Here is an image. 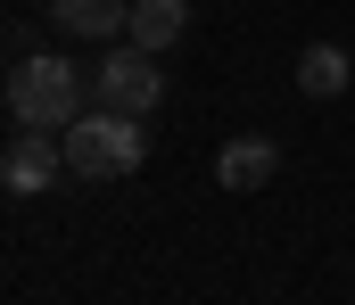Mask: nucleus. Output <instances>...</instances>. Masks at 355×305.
I'll return each mask as SVG.
<instances>
[{"instance_id": "6e6552de", "label": "nucleus", "mask_w": 355, "mask_h": 305, "mask_svg": "<svg viewBox=\"0 0 355 305\" xmlns=\"http://www.w3.org/2000/svg\"><path fill=\"white\" fill-rule=\"evenodd\" d=\"M347 50H339V41H314V50H306V58H297V91H306V100H339V91H347Z\"/></svg>"}, {"instance_id": "7ed1b4c3", "label": "nucleus", "mask_w": 355, "mask_h": 305, "mask_svg": "<svg viewBox=\"0 0 355 305\" xmlns=\"http://www.w3.org/2000/svg\"><path fill=\"white\" fill-rule=\"evenodd\" d=\"M91 91H99V107H116V115H149L157 107V50H141V41H124V50H107L99 58V75H91Z\"/></svg>"}, {"instance_id": "20e7f679", "label": "nucleus", "mask_w": 355, "mask_h": 305, "mask_svg": "<svg viewBox=\"0 0 355 305\" xmlns=\"http://www.w3.org/2000/svg\"><path fill=\"white\" fill-rule=\"evenodd\" d=\"M67 165V140L50 149V132H33V124H17V140H8V157H0V182L17 190V198H33L50 174Z\"/></svg>"}, {"instance_id": "0eeeda50", "label": "nucleus", "mask_w": 355, "mask_h": 305, "mask_svg": "<svg viewBox=\"0 0 355 305\" xmlns=\"http://www.w3.org/2000/svg\"><path fill=\"white\" fill-rule=\"evenodd\" d=\"M182 33H190V8H182V0H132L124 41H141V50H174Z\"/></svg>"}, {"instance_id": "f257e3e1", "label": "nucleus", "mask_w": 355, "mask_h": 305, "mask_svg": "<svg viewBox=\"0 0 355 305\" xmlns=\"http://www.w3.org/2000/svg\"><path fill=\"white\" fill-rule=\"evenodd\" d=\"M58 140H67V174H83V182H124V174H141V157H149L141 115H116V107H91L83 124H67Z\"/></svg>"}, {"instance_id": "f03ea898", "label": "nucleus", "mask_w": 355, "mask_h": 305, "mask_svg": "<svg viewBox=\"0 0 355 305\" xmlns=\"http://www.w3.org/2000/svg\"><path fill=\"white\" fill-rule=\"evenodd\" d=\"M8 115L17 124H33V132H67V124H83V75L67 66V58H17L8 66Z\"/></svg>"}, {"instance_id": "39448f33", "label": "nucleus", "mask_w": 355, "mask_h": 305, "mask_svg": "<svg viewBox=\"0 0 355 305\" xmlns=\"http://www.w3.org/2000/svg\"><path fill=\"white\" fill-rule=\"evenodd\" d=\"M50 17L67 33H83V41H116L132 25V0H50Z\"/></svg>"}, {"instance_id": "423d86ee", "label": "nucleus", "mask_w": 355, "mask_h": 305, "mask_svg": "<svg viewBox=\"0 0 355 305\" xmlns=\"http://www.w3.org/2000/svg\"><path fill=\"white\" fill-rule=\"evenodd\" d=\"M272 165H281V149H272V140H232V149L215 157V182H223V190H265Z\"/></svg>"}]
</instances>
